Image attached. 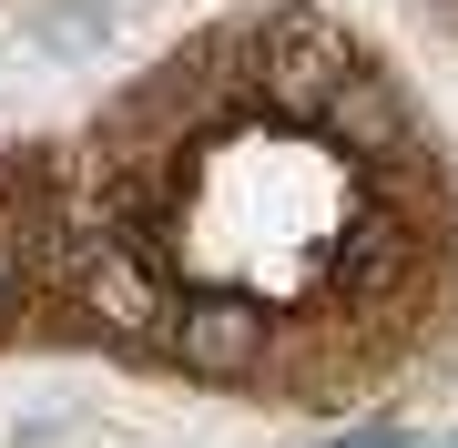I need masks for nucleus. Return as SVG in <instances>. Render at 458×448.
<instances>
[{
    "instance_id": "obj_1",
    "label": "nucleus",
    "mask_w": 458,
    "mask_h": 448,
    "mask_svg": "<svg viewBox=\"0 0 458 448\" xmlns=\"http://www.w3.org/2000/svg\"><path fill=\"white\" fill-rule=\"evenodd\" d=\"M357 72H367L357 41H346L336 21H316V11H276L255 31V92L276 102V113H295V123H316Z\"/></svg>"
},
{
    "instance_id": "obj_7",
    "label": "nucleus",
    "mask_w": 458,
    "mask_h": 448,
    "mask_svg": "<svg viewBox=\"0 0 458 448\" xmlns=\"http://www.w3.org/2000/svg\"><path fill=\"white\" fill-rule=\"evenodd\" d=\"M316 448H418L408 428H336V438H316Z\"/></svg>"
},
{
    "instance_id": "obj_5",
    "label": "nucleus",
    "mask_w": 458,
    "mask_h": 448,
    "mask_svg": "<svg viewBox=\"0 0 458 448\" xmlns=\"http://www.w3.org/2000/svg\"><path fill=\"white\" fill-rule=\"evenodd\" d=\"M316 133L336 153H357V164H397V153H408V102H397L387 72H357V82L316 113Z\"/></svg>"
},
{
    "instance_id": "obj_2",
    "label": "nucleus",
    "mask_w": 458,
    "mask_h": 448,
    "mask_svg": "<svg viewBox=\"0 0 458 448\" xmlns=\"http://www.w3.org/2000/svg\"><path fill=\"white\" fill-rule=\"evenodd\" d=\"M265 347H276V316H265V296H245V285H204V296H174L164 316V357L183 367V377H255Z\"/></svg>"
},
{
    "instance_id": "obj_8",
    "label": "nucleus",
    "mask_w": 458,
    "mask_h": 448,
    "mask_svg": "<svg viewBox=\"0 0 458 448\" xmlns=\"http://www.w3.org/2000/svg\"><path fill=\"white\" fill-rule=\"evenodd\" d=\"M11 296H21V234L0 224V306H11Z\"/></svg>"
},
{
    "instance_id": "obj_4",
    "label": "nucleus",
    "mask_w": 458,
    "mask_h": 448,
    "mask_svg": "<svg viewBox=\"0 0 458 448\" xmlns=\"http://www.w3.org/2000/svg\"><path fill=\"white\" fill-rule=\"evenodd\" d=\"M428 266V234L387 204H367L357 224L336 234V296L346 306H377V296H408V275Z\"/></svg>"
},
{
    "instance_id": "obj_3",
    "label": "nucleus",
    "mask_w": 458,
    "mask_h": 448,
    "mask_svg": "<svg viewBox=\"0 0 458 448\" xmlns=\"http://www.w3.org/2000/svg\"><path fill=\"white\" fill-rule=\"evenodd\" d=\"M72 306H82L92 326H113V336H164V316H174L164 255H153V245H123V234H102L92 255H72Z\"/></svg>"
},
{
    "instance_id": "obj_6",
    "label": "nucleus",
    "mask_w": 458,
    "mask_h": 448,
    "mask_svg": "<svg viewBox=\"0 0 458 448\" xmlns=\"http://www.w3.org/2000/svg\"><path fill=\"white\" fill-rule=\"evenodd\" d=\"M31 31H41L51 51H102L113 11H102V0H41V11H31Z\"/></svg>"
}]
</instances>
